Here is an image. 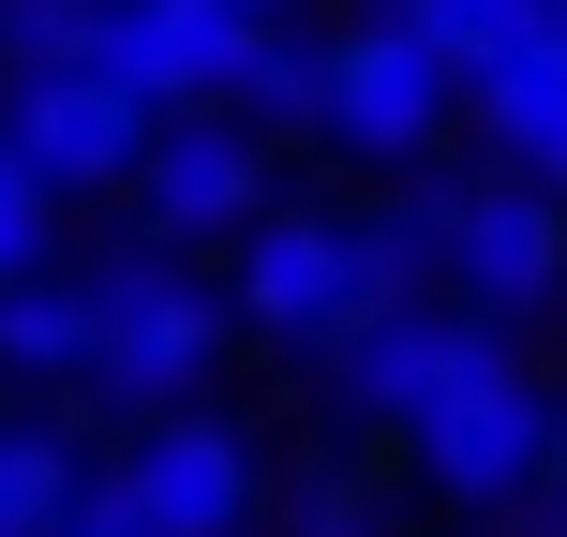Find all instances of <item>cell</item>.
Listing matches in <instances>:
<instances>
[{"mask_svg":"<svg viewBox=\"0 0 567 537\" xmlns=\"http://www.w3.org/2000/svg\"><path fill=\"white\" fill-rule=\"evenodd\" d=\"M135 225L165 239V255H195V239H255V225H269V135H255L239 105L165 120L150 165H135Z\"/></svg>","mask_w":567,"mask_h":537,"instance_id":"cell-7","label":"cell"},{"mask_svg":"<svg viewBox=\"0 0 567 537\" xmlns=\"http://www.w3.org/2000/svg\"><path fill=\"white\" fill-rule=\"evenodd\" d=\"M150 135H165V105H135L105 60H60V75H0V149H30L60 195H135Z\"/></svg>","mask_w":567,"mask_h":537,"instance_id":"cell-3","label":"cell"},{"mask_svg":"<svg viewBox=\"0 0 567 537\" xmlns=\"http://www.w3.org/2000/svg\"><path fill=\"white\" fill-rule=\"evenodd\" d=\"M463 120H478V135L508 149V165H538V149L567 135V16L538 30V45H508V60H493V75L463 90Z\"/></svg>","mask_w":567,"mask_h":537,"instance_id":"cell-11","label":"cell"},{"mask_svg":"<svg viewBox=\"0 0 567 537\" xmlns=\"http://www.w3.org/2000/svg\"><path fill=\"white\" fill-rule=\"evenodd\" d=\"M299 537H389V523H373L359 478H313V493H299Z\"/></svg>","mask_w":567,"mask_h":537,"instance_id":"cell-17","label":"cell"},{"mask_svg":"<svg viewBox=\"0 0 567 537\" xmlns=\"http://www.w3.org/2000/svg\"><path fill=\"white\" fill-rule=\"evenodd\" d=\"M553 433H567V403H538V373H523V359H493V373H463L403 448H419V478L449 493V508H508V493L553 478Z\"/></svg>","mask_w":567,"mask_h":537,"instance_id":"cell-5","label":"cell"},{"mask_svg":"<svg viewBox=\"0 0 567 537\" xmlns=\"http://www.w3.org/2000/svg\"><path fill=\"white\" fill-rule=\"evenodd\" d=\"M90 299H105V359H90V389L120 403V419H179V389H209V359H225L239 299H209V283L165 269V239H120V255H90Z\"/></svg>","mask_w":567,"mask_h":537,"instance_id":"cell-1","label":"cell"},{"mask_svg":"<svg viewBox=\"0 0 567 537\" xmlns=\"http://www.w3.org/2000/svg\"><path fill=\"white\" fill-rule=\"evenodd\" d=\"M269 45V0H105V75L135 90V105L195 120V105H239V75H255Z\"/></svg>","mask_w":567,"mask_h":537,"instance_id":"cell-4","label":"cell"},{"mask_svg":"<svg viewBox=\"0 0 567 537\" xmlns=\"http://www.w3.org/2000/svg\"><path fill=\"white\" fill-rule=\"evenodd\" d=\"M523 537H567V508H553V523H523Z\"/></svg>","mask_w":567,"mask_h":537,"instance_id":"cell-21","label":"cell"},{"mask_svg":"<svg viewBox=\"0 0 567 537\" xmlns=\"http://www.w3.org/2000/svg\"><path fill=\"white\" fill-rule=\"evenodd\" d=\"M449 120H463V60L433 45L419 16L359 0V30H343V60H329V149H359V165H419Z\"/></svg>","mask_w":567,"mask_h":537,"instance_id":"cell-2","label":"cell"},{"mask_svg":"<svg viewBox=\"0 0 567 537\" xmlns=\"http://www.w3.org/2000/svg\"><path fill=\"white\" fill-rule=\"evenodd\" d=\"M269 16H299V0H269Z\"/></svg>","mask_w":567,"mask_h":537,"instance_id":"cell-22","label":"cell"},{"mask_svg":"<svg viewBox=\"0 0 567 537\" xmlns=\"http://www.w3.org/2000/svg\"><path fill=\"white\" fill-rule=\"evenodd\" d=\"M433 225H449L463 313H538L567 283V195H538V179H449Z\"/></svg>","mask_w":567,"mask_h":537,"instance_id":"cell-9","label":"cell"},{"mask_svg":"<svg viewBox=\"0 0 567 537\" xmlns=\"http://www.w3.org/2000/svg\"><path fill=\"white\" fill-rule=\"evenodd\" d=\"M329 60H343V30L313 45V30H284V16H269L255 75H239V120H255V135H284V120H313V135H329Z\"/></svg>","mask_w":567,"mask_h":537,"instance_id":"cell-13","label":"cell"},{"mask_svg":"<svg viewBox=\"0 0 567 537\" xmlns=\"http://www.w3.org/2000/svg\"><path fill=\"white\" fill-rule=\"evenodd\" d=\"M493 359H508V329H493V313H433V299H403V313H373V329L329 359V389H343V419L419 433L433 403H449L463 373H493Z\"/></svg>","mask_w":567,"mask_h":537,"instance_id":"cell-8","label":"cell"},{"mask_svg":"<svg viewBox=\"0 0 567 537\" xmlns=\"http://www.w3.org/2000/svg\"><path fill=\"white\" fill-rule=\"evenodd\" d=\"M389 16H419V30H433V45H449V60H463V90H478V75H493V60H508V45H538V30L567 16V0H389Z\"/></svg>","mask_w":567,"mask_h":537,"instance_id":"cell-14","label":"cell"},{"mask_svg":"<svg viewBox=\"0 0 567 537\" xmlns=\"http://www.w3.org/2000/svg\"><path fill=\"white\" fill-rule=\"evenodd\" d=\"M45 239H60V179L30 165V149H0V299L45 269Z\"/></svg>","mask_w":567,"mask_h":537,"instance_id":"cell-16","label":"cell"},{"mask_svg":"<svg viewBox=\"0 0 567 537\" xmlns=\"http://www.w3.org/2000/svg\"><path fill=\"white\" fill-rule=\"evenodd\" d=\"M60 537H135V523H120V493H90V508L60 523Z\"/></svg>","mask_w":567,"mask_h":537,"instance_id":"cell-18","label":"cell"},{"mask_svg":"<svg viewBox=\"0 0 567 537\" xmlns=\"http://www.w3.org/2000/svg\"><path fill=\"white\" fill-rule=\"evenodd\" d=\"M105 45V0H0V75H60Z\"/></svg>","mask_w":567,"mask_h":537,"instance_id":"cell-15","label":"cell"},{"mask_svg":"<svg viewBox=\"0 0 567 537\" xmlns=\"http://www.w3.org/2000/svg\"><path fill=\"white\" fill-rule=\"evenodd\" d=\"M553 508H567V433H553Z\"/></svg>","mask_w":567,"mask_h":537,"instance_id":"cell-20","label":"cell"},{"mask_svg":"<svg viewBox=\"0 0 567 537\" xmlns=\"http://www.w3.org/2000/svg\"><path fill=\"white\" fill-rule=\"evenodd\" d=\"M90 359H105V299H90V269H75V283L30 269L16 299H0V373H75V389H90Z\"/></svg>","mask_w":567,"mask_h":537,"instance_id":"cell-12","label":"cell"},{"mask_svg":"<svg viewBox=\"0 0 567 537\" xmlns=\"http://www.w3.org/2000/svg\"><path fill=\"white\" fill-rule=\"evenodd\" d=\"M105 493H120L135 537H239V523H255V433L209 419V403L135 419V448L105 463Z\"/></svg>","mask_w":567,"mask_h":537,"instance_id":"cell-6","label":"cell"},{"mask_svg":"<svg viewBox=\"0 0 567 537\" xmlns=\"http://www.w3.org/2000/svg\"><path fill=\"white\" fill-rule=\"evenodd\" d=\"M90 493H105V463H90L60 419H0V537H60Z\"/></svg>","mask_w":567,"mask_h":537,"instance_id":"cell-10","label":"cell"},{"mask_svg":"<svg viewBox=\"0 0 567 537\" xmlns=\"http://www.w3.org/2000/svg\"><path fill=\"white\" fill-rule=\"evenodd\" d=\"M523 179H538V195H567V135H553V149H538V165H523Z\"/></svg>","mask_w":567,"mask_h":537,"instance_id":"cell-19","label":"cell"}]
</instances>
